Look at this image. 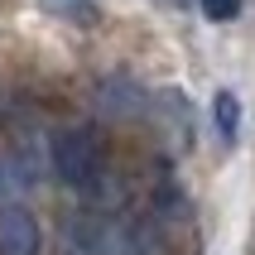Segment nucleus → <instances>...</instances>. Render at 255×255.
<instances>
[{
    "label": "nucleus",
    "instance_id": "obj_1",
    "mask_svg": "<svg viewBox=\"0 0 255 255\" xmlns=\"http://www.w3.org/2000/svg\"><path fill=\"white\" fill-rule=\"evenodd\" d=\"M48 159H53V173L72 193L82 198H97L101 183H106V154H101V140L82 126H68L48 140Z\"/></svg>",
    "mask_w": 255,
    "mask_h": 255
},
{
    "label": "nucleus",
    "instance_id": "obj_2",
    "mask_svg": "<svg viewBox=\"0 0 255 255\" xmlns=\"http://www.w3.org/2000/svg\"><path fill=\"white\" fill-rule=\"evenodd\" d=\"M97 111L111 121H140L149 111V97L135 77H101L97 82Z\"/></svg>",
    "mask_w": 255,
    "mask_h": 255
},
{
    "label": "nucleus",
    "instance_id": "obj_3",
    "mask_svg": "<svg viewBox=\"0 0 255 255\" xmlns=\"http://www.w3.org/2000/svg\"><path fill=\"white\" fill-rule=\"evenodd\" d=\"M111 255H164V231L154 217H121L111 227Z\"/></svg>",
    "mask_w": 255,
    "mask_h": 255
},
{
    "label": "nucleus",
    "instance_id": "obj_4",
    "mask_svg": "<svg viewBox=\"0 0 255 255\" xmlns=\"http://www.w3.org/2000/svg\"><path fill=\"white\" fill-rule=\"evenodd\" d=\"M0 255H43V231L24 207L0 212Z\"/></svg>",
    "mask_w": 255,
    "mask_h": 255
},
{
    "label": "nucleus",
    "instance_id": "obj_5",
    "mask_svg": "<svg viewBox=\"0 0 255 255\" xmlns=\"http://www.w3.org/2000/svg\"><path fill=\"white\" fill-rule=\"evenodd\" d=\"M63 255H111V227L97 217H77L63 231Z\"/></svg>",
    "mask_w": 255,
    "mask_h": 255
},
{
    "label": "nucleus",
    "instance_id": "obj_6",
    "mask_svg": "<svg viewBox=\"0 0 255 255\" xmlns=\"http://www.w3.org/2000/svg\"><path fill=\"white\" fill-rule=\"evenodd\" d=\"M212 116H217V135L227 144H236V135H241V101L231 97V92H217L212 97Z\"/></svg>",
    "mask_w": 255,
    "mask_h": 255
},
{
    "label": "nucleus",
    "instance_id": "obj_7",
    "mask_svg": "<svg viewBox=\"0 0 255 255\" xmlns=\"http://www.w3.org/2000/svg\"><path fill=\"white\" fill-rule=\"evenodd\" d=\"M48 14H58V19H68V24H97L101 10L97 0H39Z\"/></svg>",
    "mask_w": 255,
    "mask_h": 255
},
{
    "label": "nucleus",
    "instance_id": "obj_8",
    "mask_svg": "<svg viewBox=\"0 0 255 255\" xmlns=\"http://www.w3.org/2000/svg\"><path fill=\"white\" fill-rule=\"evenodd\" d=\"M198 5H202V14H207V19H217V24L241 14V0H198Z\"/></svg>",
    "mask_w": 255,
    "mask_h": 255
},
{
    "label": "nucleus",
    "instance_id": "obj_9",
    "mask_svg": "<svg viewBox=\"0 0 255 255\" xmlns=\"http://www.w3.org/2000/svg\"><path fill=\"white\" fill-rule=\"evenodd\" d=\"M14 188H24V178L14 173V164H10V159H0V202H5V198H14Z\"/></svg>",
    "mask_w": 255,
    "mask_h": 255
}]
</instances>
